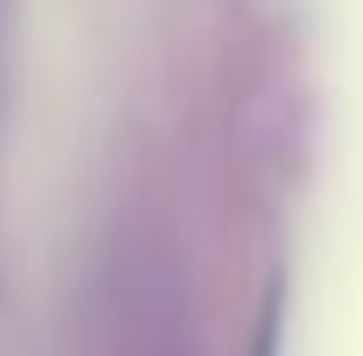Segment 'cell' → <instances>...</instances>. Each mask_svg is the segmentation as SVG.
Returning a JSON list of instances; mask_svg holds the SVG:
<instances>
[{
	"instance_id": "6da1fadb",
	"label": "cell",
	"mask_w": 363,
	"mask_h": 356,
	"mask_svg": "<svg viewBox=\"0 0 363 356\" xmlns=\"http://www.w3.org/2000/svg\"><path fill=\"white\" fill-rule=\"evenodd\" d=\"M112 356H203L189 272L161 238H140L119 252L112 279Z\"/></svg>"
}]
</instances>
